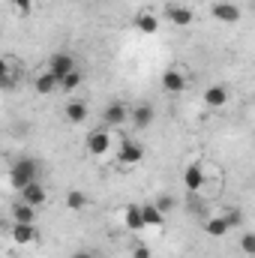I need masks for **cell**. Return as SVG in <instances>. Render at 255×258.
Returning a JSON list of instances; mask_svg holds the SVG:
<instances>
[{"instance_id": "cell-1", "label": "cell", "mask_w": 255, "mask_h": 258, "mask_svg": "<svg viewBox=\"0 0 255 258\" xmlns=\"http://www.w3.org/2000/svg\"><path fill=\"white\" fill-rule=\"evenodd\" d=\"M39 174H42V165L36 159H30V156H21L9 168V183H12V189H24L27 183L39 180Z\"/></svg>"}, {"instance_id": "cell-2", "label": "cell", "mask_w": 255, "mask_h": 258, "mask_svg": "<svg viewBox=\"0 0 255 258\" xmlns=\"http://www.w3.org/2000/svg\"><path fill=\"white\" fill-rule=\"evenodd\" d=\"M84 147H87V153H90V156H105V153L111 150V132H108V126L93 129V132L87 135Z\"/></svg>"}, {"instance_id": "cell-3", "label": "cell", "mask_w": 255, "mask_h": 258, "mask_svg": "<svg viewBox=\"0 0 255 258\" xmlns=\"http://www.w3.org/2000/svg\"><path fill=\"white\" fill-rule=\"evenodd\" d=\"M210 12H213V18L216 21H225V24H237L240 21V6L237 3H231V0H219V3H213L210 6Z\"/></svg>"}, {"instance_id": "cell-4", "label": "cell", "mask_w": 255, "mask_h": 258, "mask_svg": "<svg viewBox=\"0 0 255 258\" xmlns=\"http://www.w3.org/2000/svg\"><path fill=\"white\" fill-rule=\"evenodd\" d=\"M141 159H144V147L138 141H132V138L120 141V150H117V162L120 165H138Z\"/></svg>"}, {"instance_id": "cell-5", "label": "cell", "mask_w": 255, "mask_h": 258, "mask_svg": "<svg viewBox=\"0 0 255 258\" xmlns=\"http://www.w3.org/2000/svg\"><path fill=\"white\" fill-rule=\"evenodd\" d=\"M102 120H105V126H123V123L129 120L126 102H120V99L108 102V105H105V111H102Z\"/></svg>"}, {"instance_id": "cell-6", "label": "cell", "mask_w": 255, "mask_h": 258, "mask_svg": "<svg viewBox=\"0 0 255 258\" xmlns=\"http://www.w3.org/2000/svg\"><path fill=\"white\" fill-rule=\"evenodd\" d=\"M153 117H156V111H153L150 102H138L135 108H129V123L135 129H147L153 123Z\"/></svg>"}, {"instance_id": "cell-7", "label": "cell", "mask_w": 255, "mask_h": 258, "mask_svg": "<svg viewBox=\"0 0 255 258\" xmlns=\"http://www.w3.org/2000/svg\"><path fill=\"white\" fill-rule=\"evenodd\" d=\"M204 180H207V174H204V165L201 162H192L183 168V186H186V192H198L201 186H204Z\"/></svg>"}, {"instance_id": "cell-8", "label": "cell", "mask_w": 255, "mask_h": 258, "mask_svg": "<svg viewBox=\"0 0 255 258\" xmlns=\"http://www.w3.org/2000/svg\"><path fill=\"white\" fill-rule=\"evenodd\" d=\"M75 69V57L72 54H66V51H57V54H51V60H48V72L60 81L63 75H69Z\"/></svg>"}, {"instance_id": "cell-9", "label": "cell", "mask_w": 255, "mask_h": 258, "mask_svg": "<svg viewBox=\"0 0 255 258\" xmlns=\"http://www.w3.org/2000/svg\"><path fill=\"white\" fill-rule=\"evenodd\" d=\"M18 192H21V201H24V204H30V207H39V204H45V198H48L45 186H42L39 180L27 183V186H24V189H18Z\"/></svg>"}, {"instance_id": "cell-10", "label": "cell", "mask_w": 255, "mask_h": 258, "mask_svg": "<svg viewBox=\"0 0 255 258\" xmlns=\"http://www.w3.org/2000/svg\"><path fill=\"white\" fill-rule=\"evenodd\" d=\"M162 87H165L168 93H183V90H186V75H183L180 69H165V72H162Z\"/></svg>"}, {"instance_id": "cell-11", "label": "cell", "mask_w": 255, "mask_h": 258, "mask_svg": "<svg viewBox=\"0 0 255 258\" xmlns=\"http://www.w3.org/2000/svg\"><path fill=\"white\" fill-rule=\"evenodd\" d=\"M9 234H12V240H15L18 246H27V243H33V240H36V228H33V225H27V222H12Z\"/></svg>"}, {"instance_id": "cell-12", "label": "cell", "mask_w": 255, "mask_h": 258, "mask_svg": "<svg viewBox=\"0 0 255 258\" xmlns=\"http://www.w3.org/2000/svg\"><path fill=\"white\" fill-rule=\"evenodd\" d=\"M225 102H228V87L213 84V87L204 90V105H207V108H222Z\"/></svg>"}, {"instance_id": "cell-13", "label": "cell", "mask_w": 255, "mask_h": 258, "mask_svg": "<svg viewBox=\"0 0 255 258\" xmlns=\"http://www.w3.org/2000/svg\"><path fill=\"white\" fill-rule=\"evenodd\" d=\"M63 114H66L69 123H84V120H87V102H84V99H72V102H66Z\"/></svg>"}, {"instance_id": "cell-14", "label": "cell", "mask_w": 255, "mask_h": 258, "mask_svg": "<svg viewBox=\"0 0 255 258\" xmlns=\"http://www.w3.org/2000/svg\"><path fill=\"white\" fill-rule=\"evenodd\" d=\"M135 30H138V33H147V36H150V33H159V18L144 9V12L135 15Z\"/></svg>"}, {"instance_id": "cell-15", "label": "cell", "mask_w": 255, "mask_h": 258, "mask_svg": "<svg viewBox=\"0 0 255 258\" xmlns=\"http://www.w3.org/2000/svg\"><path fill=\"white\" fill-rule=\"evenodd\" d=\"M165 15H168V21L174 24V27H189L192 24V9H186V6H168L165 9Z\"/></svg>"}, {"instance_id": "cell-16", "label": "cell", "mask_w": 255, "mask_h": 258, "mask_svg": "<svg viewBox=\"0 0 255 258\" xmlns=\"http://www.w3.org/2000/svg\"><path fill=\"white\" fill-rule=\"evenodd\" d=\"M33 219H36V207L24 204L21 198L12 201V222H27V225H33Z\"/></svg>"}, {"instance_id": "cell-17", "label": "cell", "mask_w": 255, "mask_h": 258, "mask_svg": "<svg viewBox=\"0 0 255 258\" xmlns=\"http://www.w3.org/2000/svg\"><path fill=\"white\" fill-rule=\"evenodd\" d=\"M201 228H204V234H207V237H225V234L231 231V228L225 225V219H222V213H219V216H207Z\"/></svg>"}, {"instance_id": "cell-18", "label": "cell", "mask_w": 255, "mask_h": 258, "mask_svg": "<svg viewBox=\"0 0 255 258\" xmlns=\"http://www.w3.org/2000/svg\"><path fill=\"white\" fill-rule=\"evenodd\" d=\"M123 225L129 231H141L144 228V219H141V204H129L123 210Z\"/></svg>"}, {"instance_id": "cell-19", "label": "cell", "mask_w": 255, "mask_h": 258, "mask_svg": "<svg viewBox=\"0 0 255 258\" xmlns=\"http://www.w3.org/2000/svg\"><path fill=\"white\" fill-rule=\"evenodd\" d=\"M33 87H36V93H51V90H57V78L45 69V72H39L33 78Z\"/></svg>"}, {"instance_id": "cell-20", "label": "cell", "mask_w": 255, "mask_h": 258, "mask_svg": "<svg viewBox=\"0 0 255 258\" xmlns=\"http://www.w3.org/2000/svg\"><path fill=\"white\" fill-rule=\"evenodd\" d=\"M141 219H144V228L147 225H156V228L165 225V213H159L153 204H141Z\"/></svg>"}, {"instance_id": "cell-21", "label": "cell", "mask_w": 255, "mask_h": 258, "mask_svg": "<svg viewBox=\"0 0 255 258\" xmlns=\"http://www.w3.org/2000/svg\"><path fill=\"white\" fill-rule=\"evenodd\" d=\"M87 204H90V201H87V195L81 192V189H72V192L66 195V207H69V210H84Z\"/></svg>"}, {"instance_id": "cell-22", "label": "cell", "mask_w": 255, "mask_h": 258, "mask_svg": "<svg viewBox=\"0 0 255 258\" xmlns=\"http://www.w3.org/2000/svg\"><path fill=\"white\" fill-rule=\"evenodd\" d=\"M57 87H63L66 93H69V90H75V87H81V72H78V69H72L69 75H63V78L57 81Z\"/></svg>"}, {"instance_id": "cell-23", "label": "cell", "mask_w": 255, "mask_h": 258, "mask_svg": "<svg viewBox=\"0 0 255 258\" xmlns=\"http://www.w3.org/2000/svg\"><path fill=\"white\" fill-rule=\"evenodd\" d=\"M222 219H225V225H228V228H237V225H243V213H240L237 207L225 210V213H222Z\"/></svg>"}, {"instance_id": "cell-24", "label": "cell", "mask_w": 255, "mask_h": 258, "mask_svg": "<svg viewBox=\"0 0 255 258\" xmlns=\"http://www.w3.org/2000/svg\"><path fill=\"white\" fill-rule=\"evenodd\" d=\"M153 207L159 210V213H168L171 207H174V195H168V192H162V195H156V201H153Z\"/></svg>"}, {"instance_id": "cell-25", "label": "cell", "mask_w": 255, "mask_h": 258, "mask_svg": "<svg viewBox=\"0 0 255 258\" xmlns=\"http://www.w3.org/2000/svg\"><path fill=\"white\" fill-rule=\"evenodd\" d=\"M240 249H243V255H255V234L252 231H246L240 237Z\"/></svg>"}, {"instance_id": "cell-26", "label": "cell", "mask_w": 255, "mask_h": 258, "mask_svg": "<svg viewBox=\"0 0 255 258\" xmlns=\"http://www.w3.org/2000/svg\"><path fill=\"white\" fill-rule=\"evenodd\" d=\"M12 6H15L21 15H27V12L33 9V0H12Z\"/></svg>"}, {"instance_id": "cell-27", "label": "cell", "mask_w": 255, "mask_h": 258, "mask_svg": "<svg viewBox=\"0 0 255 258\" xmlns=\"http://www.w3.org/2000/svg\"><path fill=\"white\" fill-rule=\"evenodd\" d=\"M132 258H150V249H147L144 243H138V246L132 249Z\"/></svg>"}, {"instance_id": "cell-28", "label": "cell", "mask_w": 255, "mask_h": 258, "mask_svg": "<svg viewBox=\"0 0 255 258\" xmlns=\"http://www.w3.org/2000/svg\"><path fill=\"white\" fill-rule=\"evenodd\" d=\"M15 84H18V81H15V75H12V72H9L6 78H0V87H3V90H9V87H15Z\"/></svg>"}, {"instance_id": "cell-29", "label": "cell", "mask_w": 255, "mask_h": 258, "mask_svg": "<svg viewBox=\"0 0 255 258\" xmlns=\"http://www.w3.org/2000/svg\"><path fill=\"white\" fill-rule=\"evenodd\" d=\"M72 258H99L93 249H78V252H72Z\"/></svg>"}, {"instance_id": "cell-30", "label": "cell", "mask_w": 255, "mask_h": 258, "mask_svg": "<svg viewBox=\"0 0 255 258\" xmlns=\"http://www.w3.org/2000/svg\"><path fill=\"white\" fill-rule=\"evenodd\" d=\"M12 69H9V63H6V57H0V78H6Z\"/></svg>"}]
</instances>
